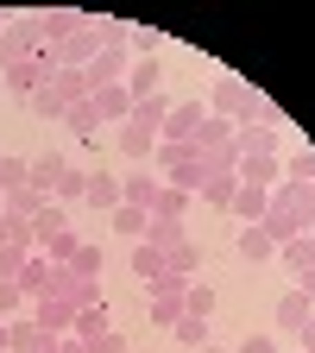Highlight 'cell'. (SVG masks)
<instances>
[{"instance_id":"14","label":"cell","mask_w":315,"mask_h":353,"mask_svg":"<svg viewBox=\"0 0 315 353\" xmlns=\"http://www.w3.org/2000/svg\"><path fill=\"white\" fill-rule=\"evenodd\" d=\"M196 208V196L190 190H170V183H158V196H152V221H183Z\"/></svg>"},{"instance_id":"43","label":"cell","mask_w":315,"mask_h":353,"mask_svg":"<svg viewBox=\"0 0 315 353\" xmlns=\"http://www.w3.org/2000/svg\"><path fill=\"white\" fill-rule=\"evenodd\" d=\"M145 316H152V328H176L183 303H176V296H152V309H145Z\"/></svg>"},{"instance_id":"33","label":"cell","mask_w":315,"mask_h":353,"mask_svg":"<svg viewBox=\"0 0 315 353\" xmlns=\"http://www.w3.org/2000/svg\"><path fill=\"white\" fill-rule=\"evenodd\" d=\"M152 145H158V132H145V126H132V120L120 126V152H126V158H152Z\"/></svg>"},{"instance_id":"4","label":"cell","mask_w":315,"mask_h":353,"mask_svg":"<svg viewBox=\"0 0 315 353\" xmlns=\"http://www.w3.org/2000/svg\"><path fill=\"white\" fill-rule=\"evenodd\" d=\"M202 120H208V101H176V108H170V120H164V139H176V145H196Z\"/></svg>"},{"instance_id":"38","label":"cell","mask_w":315,"mask_h":353,"mask_svg":"<svg viewBox=\"0 0 315 353\" xmlns=\"http://www.w3.org/2000/svg\"><path fill=\"white\" fill-rule=\"evenodd\" d=\"M76 246H82V240H76V234L63 228V234H51V240H44L38 252H44V259H51V265H70V259H76Z\"/></svg>"},{"instance_id":"31","label":"cell","mask_w":315,"mask_h":353,"mask_svg":"<svg viewBox=\"0 0 315 353\" xmlns=\"http://www.w3.org/2000/svg\"><path fill=\"white\" fill-rule=\"evenodd\" d=\"M51 88H57V95H63V108H76V101H88V76H82V70H57V76H51Z\"/></svg>"},{"instance_id":"26","label":"cell","mask_w":315,"mask_h":353,"mask_svg":"<svg viewBox=\"0 0 315 353\" xmlns=\"http://www.w3.org/2000/svg\"><path fill=\"white\" fill-rule=\"evenodd\" d=\"M57 296H70L76 309H95V303H108V296H101V278H76V272H70V284H63Z\"/></svg>"},{"instance_id":"23","label":"cell","mask_w":315,"mask_h":353,"mask_svg":"<svg viewBox=\"0 0 315 353\" xmlns=\"http://www.w3.org/2000/svg\"><path fill=\"white\" fill-rule=\"evenodd\" d=\"M152 196H158V176L152 170H139V176H126V183H120V202L126 208H145L152 214Z\"/></svg>"},{"instance_id":"34","label":"cell","mask_w":315,"mask_h":353,"mask_svg":"<svg viewBox=\"0 0 315 353\" xmlns=\"http://www.w3.org/2000/svg\"><path fill=\"white\" fill-rule=\"evenodd\" d=\"M114 322H108V303H95V309H76V334L82 341H101Z\"/></svg>"},{"instance_id":"25","label":"cell","mask_w":315,"mask_h":353,"mask_svg":"<svg viewBox=\"0 0 315 353\" xmlns=\"http://www.w3.org/2000/svg\"><path fill=\"white\" fill-rule=\"evenodd\" d=\"M82 190H88V170L63 164V176H57V190H51V202H57V208H70V202H82Z\"/></svg>"},{"instance_id":"22","label":"cell","mask_w":315,"mask_h":353,"mask_svg":"<svg viewBox=\"0 0 315 353\" xmlns=\"http://www.w3.org/2000/svg\"><path fill=\"white\" fill-rule=\"evenodd\" d=\"M258 228H265V234H272V246H290L296 234H309V228H303V221H296V214H284V208H265V221H258Z\"/></svg>"},{"instance_id":"45","label":"cell","mask_w":315,"mask_h":353,"mask_svg":"<svg viewBox=\"0 0 315 353\" xmlns=\"http://www.w3.org/2000/svg\"><path fill=\"white\" fill-rule=\"evenodd\" d=\"M88 353H126V334H120V328H108L101 341H88Z\"/></svg>"},{"instance_id":"21","label":"cell","mask_w":315,"mask_h":353,"mask_svg":"<svg viewBox=\"0 0 315 353\" xmlns=\"http://www.w3.org/2000/svg\"><path fill=\"white\" fill-rule=\"evenodd\" d=\"M145 246H158L170 259L176 246H190V228H183V221H152V228H145Z\"/></svg>"},{"instance_id":"27","label":"cell","mask_w":315,"mask_h":353,"mask_svg":"<svg viewBox=\"0 0 315 353\" xmlns=\"http://www.w3.org/2000/svg\"><path fill=\"white\" fill-rule=\"evenodd\" d=\"M108 221H114V234H126V240H145V228H152V214H145V208H126V202H120Z\"/></svg>"},{"instance_id":"51","label":"cell","mask_w":315,"mask_h":353,"mask_svg":"<svg viewBox=\"0 0 315 353\" xmlns=\"http://www.w3.org/2000/svg\"><path fill=\"white\" fill-rule=\"evenodd\" d=\"M7 26H13V13H0V32H7Z\"/></svg>"},{"instance_id":"3","label":"cell","mask_w":315,"mask_h":353,"mask_svg":"<svg viewBox=\"0 0 315 353\" xmlns=\"http://www.w3.org/2000/svg\"><path fill=\"white\" fill-rule=\"evenodd\" d=\"M284 126H234V152L240 158H278Z\"/></svg>"},{"instance_id":"44","label":"cell","mask_w":315,"mask_h":353,"mask_svg":"<svg viewBox=\"0 0 315 353\" xmlns=\"http://www.w3.org/2000/svg\"><path fill=\"white\" fill-rule=\"evenodd\" d=\"M26 246H0V278H7V284H19V272H26Z\"/></svg>"},{"instance_id":"17","label":"cell","mask_w":315,"mask_h":353,"mask_svg":"<svg viewBox=\"0 0 315 353\" xmlns=\"http://www.w3.org/2000/svg\"><path fill=\"white\" fill-rule=\"evenodd\" d=\"M234 126H284V108L272 101V95H258V88H252V101L240 108V120Z\"/></svg>"},{"instance_id":"39","label":"cell","mask_w":315,"mask_h":353,"mask_svg":"<svg viewBox=\"0 0 315 353\" xmlns=\"http://www.w3.org/2000/svg\"><path fill=\"white\" fill-rule=\"evenodd\" d=\"M70 272H76V278H101V246H95V240H82L76 259H70Z\"/></svg>"},{"instance_id":"52","label":"cell","mask_w":315,"mask_h":353,"mask_svg":"<svg viewBox=\"0 0 315 353\" xmlns=\"http://www.w3.org/2000/svg\"><path fill=\"white\" fill-rule=\"evenodd\" d=\"M196 353H221V347H196Z\"/></svg>"},{"instance_id":"41","label":"cell","mask_w":315,"mask_h":353,"mask_svg":"<svg viewBox=\"0 0 315 353\" xmlns=\"http://www.w3.org/2000/svg\"><path fill=\"white\" fill-rule=\"evenodd\" d=\"M126 57H158V32L152 26H132L126 32Z\"/></svg>"},{"instance_id":"36","label":"cell","mask_w":315,"mask_h":353,"mask_svg":"<svg viewBox=\"0 0 315 353\" xmlns=\"http://www.w3.org/2000/svg\"><path fill=\"white\" fill-rule=\"evenodd\" d=\"M196 145H202V152H221V145H234V126L208 114V120H202V132H196Z\"/></svg>"},{"instance_id":"20","label":"cell","mask_w":315,"mask_h":353,"mask_svg":"<svg viewBox=\"0 0 315 353\" xmlns=\"http://www.w3.org/2000/svg\"><path fill=\"white\" fill-rule=\"evenodd\" d=\"M164 183H170V190H190V196H196V190L208 183V170H202V152H190L183 164H170V170H164Z\"/></svg>"},{"instance_id":"9","label":"cell","mask_w":315,"mask_h":353,"mask_svg":"<svg viewBox=\"0 0 315 353\" xmlns=\"http://www.w3.org/2000/svg\"><path fill=\"white\" fill-rule=\"evenodd\" d=\"M51 278H57V265L44 259V252H32V259H26V272H19V290H26V303L51 296Z\"/></svg>"},{"instance_id":"11","label":"cell","mask_w":315,"mask_h":353,"mask_svg":"<svg viewBox=\"0 0 315 353\" xmlns=\"http://www.w3.org/2000/svg\"><path fill=\"white\" fill-rule=\"evenodd\" d=\"M309 316H315V303H309V296H303V290L290 284V290L278 296V334H296V328H303Z\"/></svg>"},{"instance_id":"12","label":"cell","mask_w":315,"mask_h":353,"mask_svg":"<svg viewBox=\"0 0 315 353\" xmlns=\"http://www.w3.org/2000/svg\"><path fill=\"white\" fill-rule=\"evenodd\" d=\"M44 202H51V196H38L32 183H19V190H7V196H0V214H7V221H26V228H32V214H38Z\"/></svg>"},{"instance_id":"24","label":"cell","mask_w":315,"mask_h":353,"mask_svg":"<svg viewBox=\"0 0 315 353\" xmlns=\"http://www.w3.org/2000/svg\"><path fill=\"white\" fill-rule=\"evenodd\" d=\"M126 265H132V278H139V284H152V278L164 272V252L145 246V240H132V259H126Z\"/></svg>"},{"instance_id":"42","label":"cell","mask_w":315,"mask_h":353,"mask_svg":"<svg viewBox=\"0 0 315 353\" xmlns=\"http://www.w3.org/2000/svg\"><path fill=\"white\" fill-rule=\"evenodd\" d=\"M19 309H32V303H26V290L0 278V322H19Z\"/></svg>"},{"instance_id":"7","label":"cell","mask_w":315,"mask_h":353,"mask_svg":"<svg viewBox=\"0 0 315 353\" xmlns=\"http://www.w3.org/2000/svg\"><path fill=\"white\" fill-rule=\"evenodd\" d=\"M170 108H176V101H170L164 88H158V95L132 101V114H126V120H132V126H145V132H158V139H164V120H170Z\"/></svg>"},{"instance_id":"2","label":"cell","mask_w":315,"mask_h":353,"mask_svg":"<svg viewBox=\"0 0 315 353\" xmlns=\"http://www.w3.org/2000/svg\"><path fill=\"white\" fill-rule=\"evenodd\" d=\"M32 322L51 334V341H57V334H76V303H70V296H38V303H32Z\"/></svg>"},{"instance_id":"18","label":"cell","mask_w":315,"mask_h":353,"mask_svg":"<svg viewBox=\"0 0 315 353\" xmlns=\"http://www.w3.org/2000/svg\"><path fill=\"white\" fill-rule=\"evenodd\" d=\"M234 252H240L246 265H272V259H278V246H272V234H265V228H258V221H252V228L240 234V246H234Z\"/></svg>"},{"instance_id":"47","label":"cell","mask_w":315,"mask_h":353,"mask_svg":"<svg viewBox=\"0 0 315 353\" xmlns=\"http://www.w3.org/2000/svg\"><path fill=\"white\" fill-rule=\"evenodd\" d=\"M296 290H303V296L315 303V265H303V272H296Z\"/></svg>"},{"instance_id":"1","label":"cell","mask_w":315,"mask_h":353,"mask_svg":"<svg viewBox=\"0 0 315 353\" xmlns=\"http://www.w3.org/2000/svg\"><path fill=\"white\" fill-rule=\"evenodd\" d=\"M246 101H252V82H246V76H214V88H208V114H214V120L234 126Z\"/></svg>"},{"instance_id":"50","label":"cell","mask_w":315,"mask_h":353,"mask_svg":"<svg viewBox=\"0 0 315 353\" xmlns=\"http://www.w3.org/2000/svg\"><path fill=\"white\" fill-rule=\"evenodd\" d=\"M7 347H13V328H7V322H0V353H7Z\"/></svg>"},{"instance_id":"30","label":"cell","mask_w":315,"mask_h":353,"mask_svg":"<svg viewBox=\"0 0 315 353\" xmlns=\"http://www.w3.org/2000/svg\"><path fill=\"white\" fill-rule=\"evenodd\" d=\"M63 126L76 132V139H95V132H101V114H95V101H76V108L63 114Z\"/></svg>"},{"instance_id":"40","label":"cell","mask_w":315,"mask_h":353,"mask_svg":"<svg viewBox=\"0 0 315 353\" xmlns=\"http://www.w3.org/2000/svg\"><path fill=\"white\" fill-rule=\"evenodd\" d=\"M284 183H315V152L303 145L296 158H284Z\"/></svg>"},{"instance_id":"53","label":"cell","mask_w":315,"mask_h":353,"mask_svg":"<svg viewBox=\"0 0 315 353\" xmlns=\"http://www.w3.org/2000/svg\"><path fill=\"white\" fill-rule=\"evenodd\" d=\"M309 234H315V221H309Z\"/></svg>"},{"instance_id":"8","label":"cell","mask_w":315,"mask_h":353,"mask_svg":"<svg viewBox=\"0 0 315 353\" xmlns=\"http://www.w3.org/2000/svg\"><path fill=\"white\" fill-rule=\"evenodd\" d=\"M234 176H240V183H258V190H278L284 183V158H240Z\"/></svg>"},{"instance_id":"32","label":"cell","mask_w":315,"mask_h":353,"mask_svg":"<svg viewBox=\"0 0 315 353\" xmlns=\"http://www.w3.org/2000/svg\"><path fill=\"white\" fill-rule=\"evenodd\" d=\"M183 316H214V284H202V278L183 284Z\"/></svg>"},{"instance_id":"5","label":"cell","mask_w":315,"mask_h":353,"mask_svg":"<svg viewBox=\"0 0 315 353\" xmlns=\"http://www.w3.org/2000/svg\"><path fill=\"white\" fill-rule=\"evenodd\" d=\"M82 19H88L82 7H44V13H38V32H44V44H63V38L82 32Z\"/></svg>"},{"instance_id":"35","label":"cell","mask_w":315,"mask_h":353,"mask_svg":"<svg viewBox=\"0 0 315 353\" xmlns=\"http://www.w3.org/2000/svg\"><path fill=\"white\" fill-rule=\"evenodd\" d=\"M170 334L196 353V347H208V316H176V328H170Z\"/></svg>"},{"instance_id":"37","label":"cell","mask_w":315,"mask_h":353,"mask_svg":"<svg viewBox=\"0 0 315 353\" xmlns=\"http://www.w3.org/2000/svg\"><path fill=\"white\" fill-rule=\"evenodd\" d=\"M26 108H32L38 120H63V114H70V108H63V95H57V88H51V82H44V88H38V95H32Z\"/></svg>"},{"instance_id":"10","label":"cell","mask_w":315,"mask_h":353,"mask_svg":"<svg viewBox=\"0 0 315 353\" xmlns=\"http://www.w3.org/2000/svg\"><path fill=\"white\" fill-rule=\"evenodd\" d=\"M95 114H101V126H126V114H132V95H126V82L120 88H95Z\"/></svg>"},{"instance_id":"15","label":"cell","mask_w":315,"mask_h":353,"mask_svg":"<svg viewBox=\"0 0 315 353\" xmlns=\"http://www.w3.org/2000/svg\"><path fill=\"white\" fill-rule=\"evenodd\" d=\"M227 208H234V214L246 221V228H252V221H265V208H272V190H258V183H240Z\"/></svg>"},{"instance_id":"48","label":"cell","mask_w":315,"mask_h":353,"mask_svg":"<svg viewBox=\"0 0 315 353\" xmlns=\"http://www.w3.org/2000/svg\"><path fill=\"white\" fill-rule=\"evenodd\" d=\"M57 353H88V341L82 334H57Z\"/></svg>"},{"instance_id":"28","label":"cell","mask_w":315,"mask_h":353,"mask_svg":"<svg viewBox=\"0 0 315 353\" xmlns=\"http://www.w3.org/2000/svg\"><path fill=\"white\" fill-rule=\"evenodd\" d=\"M278 265H290V278L303 272V265H315V234H296L290 246H278Z\"/></svg>"},{"instance_id":"49","label":"cell","mask_w":315,"mask_h":353,"mask_svg":"<svg viewBox=\"0 0 315 353\" xmlns=\"http://www.w3.org/2000/svg\"><path fill=\"white\" fill-rule=\"evenodd\" d=\"M296 341H303V353H315V316H309V322L296 328Z\"/></svg>"},{"instance_id":"46","label":"cell","mask_w":315,"mask_h":353,"mask_svg":"<svg viewBox=\"0 0 315 353\" xmlns=\"http://www.w3.org/2000/svg\"><path fill=\"white\" fill-rule=\"evenodd\" d=\"M240 353H278V334H246Z\"/></svg>"},{"instance_id":"16","label":"cell","mask_w":315,"mask_h":353,"mask_svg":"<svg viewBox=\"0 0 315 353\" xmlns=\"http://www.w3.org/2000/svg\"><path fill=\"white\" fill-rule=\"evenodd\" d=\"M82 208H120V183H114V176L108 170H88V190H82Z\"/></svg>"},{"instance_id":"13","label":"cell","mask_w":315,"mask_h":353,"mask_svg":"<svg viewBox=\"0 0 315 353\" xmlns=\"http://www.w3.org/2000/svg\"><path fill=\"white\" fill-rule=\"evenodd\" d=\"M57 176H63V158H57V152H38V158H26V183H32L38 196H51V190H57Z\"/></svg>"},{"instance_id":"29","label":"cell","mask_w":315,"mask_h":353,"mask_svg":"<svg viewBox=\"0 0 315 353\" xmlns=\"http://www.w3.org/2000/svg\"><path fill=\"white\" fill-rule=\"evenodd\" d=\"M234 190H240V176H208V183L196 190V202H202V208H227Z\"/></svg>"},{"instance_id":"6","label":"cell","mask_w":315,"mask_h":353,"mask_svg":"<svg viewBox=\"0 0 315 353\" xmlns=\"http://www.w3.org/2000/svg\"><path fill=\"white\" fill-rule=\"evenodd\" d=\"M158 88H164V63H158V57H132V70H126V95L145 101V95H158Z\"/></svg>"},{"instance_id":"19","label":"cell","mask_w":315,"mask_h":353,"mask_svg":"<svg viewBox=\"0 0 315 353\" xmlns=\"http://www.w3.org/2000/svg\"><path fill=\"white\" fill-rule=\"evenodd\" d=\"M70 228V208H57V202H44L38 214H32V252L44 246V240H51V234H63Z\"/></svg>"}]
</instances>
